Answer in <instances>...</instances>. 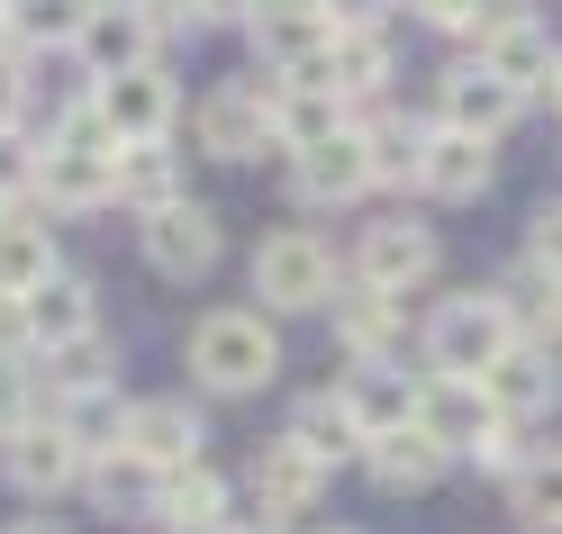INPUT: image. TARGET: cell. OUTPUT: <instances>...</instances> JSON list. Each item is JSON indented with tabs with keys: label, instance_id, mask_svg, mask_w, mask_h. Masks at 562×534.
<instances>
[{
	"label": "cell",
	"instance_id": "obj_44",
	"mask_svg": "<svg viewBox=\"0 0 562 534\" xmlns=\"http://www.w3.org/2000/svg\"><path fill=\"white\" fill-rule=\"evenodd\" d=\"M0 534H64V525H55L46 508H37V516H10V525H0Z\"/></svg>",
	"mask_w": 562,
	"mask_h": 534
},
{
	"label": "cell",
	"instance_id": "obj_7",
	"mask_svg": "<svg viewBox=\"0 0 562 534\" xmlns=\"http://www.w3.org/2000/svg\"><path fill=\"white\" fill-rule=\"evenodd\" d=\"M136 245H146L155 281L191 291V281H209V272H218V254H227V227H218V208L172 200V208H155V218H136Z\"/></svg>",
	"mask_w": 562,
	"mask_h": 534
},
{
	"label": "cell",
	"instance_id": "obj_15",
	"mask_svg": "<svg viewBox=\"0 0 562 534\" xmlns=\"http://www.w3.org/2000/svg\"><path fill=\"white\" fill-rule=\"evenodd\" d=\"M110 200H119V146H46V172H37L46 218H91Z\"/></svg>",
	"mask_w": 562,
	"mask_h": 534
},
{
	"label": "cell",
	"instance_id": "obj_17",
	"mask_svg": "<svg viewBox=\"0 0 562 534\" xmlns=\"http://www.w3.org/2000/svg\"><path fill=\"white\" fill-rule=\"evenodd\" d=\"M200 444H209V425H200L191 399H127V435H119V453H136L146 471H191Z\"/></svg>",
	"mask_w": 562,
	"mask_h": 534
},
{
	"label": "cell",
	"instance_id": "obj_10",
	"mask_svg": "<svg viewBox=\"0 0 562 534\" xmlns=\"http://www.w3.org/2000/svg\"><path fill=\"white\" fill-rule=\"evenodd\" d=\"M82 471H91V453L64 435L55 417H37V425H19V435H0V480H10L27 508H46V498H64V489H82Z\"/></svg>",
	"mask_w": 562,
	"mask_h": 534
},
{
	"label": "cell",
	"instance_id": "obj_38",
	"mask_svg": "<svg viewBox=\"0 0 562 534\" xmlns=\"http://www.w3.org/2000/svg\"><path fill=\"white\" fill-rule=\"evenodd\" d=\"M263 0H155V19L164 27H245Z\"/></svg>",
	"mask_w": 562,
	"mask_h": 534
},
{
	"label": "cell",
	"instance_id": "obj_40",
	"mask_svg": "<svg viewBox=\"0 0 562 534\" xmlns=\"http://www.w3.org/2000/svg\"><path fill=\"white\" fill-rule=\"evenodd\" d=\"M526 272L562 281V200H544L536 218H526Z\"/></svg>",
	"mask_w": 562,
	"mask_h": 534
},
{
	"label": "cell",
	"instance_id": "obj_30",
	"mask_svg": "<svg viewBox=\"0 0 562 534\" xmlns=\"http://www.w3.org/2000/svg\"><path fill=\"white\" fill-rule=\"evenodd\" d=\"M55 425L74 435L91 462L100 453H119V435H127V399H119V380H100V389H64L55 399Z\"/></svg>",
	"mask_w": 562,
	"mask_h": 534
},
{
	"label": "cell",
	"instance_id": "obj_9",
	"mask_svg": "<svg viewBox=\"0 0 562 534\" xmlns=\"http://www.w3.org/2000/svg\"><path fill=\"white\" fill-rule=\"evenodd\" d=\"M436 227L427 218H408V208H391V218H372L363 236H355V281H372V291H391V299H408V291H427L436 281Z\"/></svg>",
	"mask_w": 562,
	"mask_h": 534
},
{
	"label": "cell",
	"instance_id": "obj_42",
	"mask_svg": "<svg viewBox=\"0 0 562 534\" xmlns=\"http://www.w3.org/2000/svg\"><path fill=\"white\" fill-rule=\"evenodd\" d=\"M318 10H327L336 27H381V19L400 10V0H318Z\"/></svg>",
	"mask_w": 562,
	"mask_h": 534
},
{
	"label": "cell",
	"instance_id": "obj_8",
	"mask_svg": "<svg viewBox=\"0 0 562 534\" xmlns=\"http://www.w3.org/2000/svg\"><path fill=\"white\" fill-rule=\"evenodd\" d=\"M327 462L308 453L300 435H272V444H255V471H245V489H255V516H272V525H291L300 534V516H318L327 508Z\"/></svg>",
	"mask_w": 562,
	"mask_h": 534
},
{
	"label": "cell",
	"instance_id": "obj_27",
	"mask_svg": "<svg viewBox=\"0 0 562 534\" xmlns=\"http://www.w3.org/2000/svg\"><path fill=\"white\" fill-rule=\"evenodd\" d=\"M155 516H164V534H218V525H236V489L209 462H191V471H164Z\"/></svg>",
	"mask_w": 562,
	"mask_h": 534
},
{
	"label": "cell",
	"instance_id": "obj_43",
	"mask_svg": "<svg viewBox=\"0 0 562 534\" xmlns=\"http://www.w3.org/2000/svg\"><path fill=\"white\" fill-rule=\"evenodd\" d=\"M0 353H27V317H19V299H0Z\"/></svg>",
	"mask_w": 562,
	"mask_h": 534
},
{
	"label": "cell",
	"instance_id": "obj_5",
	"mask_svg": "<svg viewBox=\"0 0 562 534\" xmlns=\"http://www.w3.org/2000/svg\"><path fill=\"white\" fill-rule=\"evenodd\" d=\"M245 37H255V64L272 82H327L336 19L318 10V0H263V10L245 19Z\"/></svg>",
	"mask_w": 562,
	"mask_h": 534
},
{
	"label": "cell",
	"instance_id": "obj_11",
	"mask_svg": "<svg viewBox=\"0 0 562 534\" xmlns=\"http://www.w3.org/2000/svg\"><path fill=\"white\" fill-rule=\"evenodd\" d=\"M481 389H490V408H499V425H536V417H553V408H562V344L517 336L499 363L481 372Z\"/></svg>",
	"mask_w": 562,
	"mask_h": 534
},
{
	"label": "cell",
	"instance_id": "obj_4",
	"mask_svg": "<svg viewBox=\"0 0 562 534\" xmlns=\"http://www.w3.org/2000/svg\"><path fill=\"white\" fill-rule=\"evenodd\" d=\"M191 146L209 163H263L272 146V73H236L191 100Z\"/></svg>",
	"mask_w": 562,
	"mask_h": 534
},
{
	"label": "cell",
	"instance_id": "obj_3",
	"mask_svg": "<svg viewBox=\"0 0 562 534\" xmlns=\"http://www.w3.org/2000/svg\"><path fill=\"white\" fill-rule=\"evenodd\" d=\"M336 281H345L336 245L318 227H281V236L255 245V299H263V317H318L336 299Z\"/></svg>",
	"mask_w": 562,
	"mask_h": 534
},
{
	"label": "cell",
	"instance_id": "obj_19",
	"mask_svg": "<svg viewBox=\"0 0 562 534\" xmlns=\"http://www.w3.org/2000/svg\"><path fill=\"white\" fill-rule=\"evenodd\" d=\"M363 191H372V155H363V127H345V136H327V146L291 155V200H300V208H355Z\"/></svg>",
	"mask_w": 562,
	"mask_h": 534
},
{
	"label": "cell",
	"instance_id": "obj_32",
	"mask_svg": "<svg viewBox=\"0 0 562 534\" xmlns=\"http://www.w3.org/2000/svg\"><path fill=\"white\" fill-rule=\"evenodd\" d=\"M508 516H517L526 534H562V453H553V444L517 462V480H508Z\"/></svg>",
	"mask_w": 562,
	"mask_h": 534
},
{
	"label": "cell",
	"instance_id": "obj_37",
	"mask_svg": "<svg viewBox=\"0 0 562 534\" xmlns=\"http://www.w3.org/2000/svg\"><path fill=\"white\" fill-rule=\"evenodd\" d=\"M100 380H119V344H110V336L55 353V363H46V399H64V389H100Z\"/></svg>",
	"mask_w": 562,
	"mask_h": 534
},
{
	"label": "cell",
	"instance_id": "obj_25",
	"mask_svg": "<svg viewBox=\"0 0 562 534\" xmlns=\"http://www.w3.org/2000/svg\"><path fill=\"white\" fill-rule=\"evenodd\" d=\"M327 82L355 100V118L381 110V91L400 82V55H391V27H336V55H327Z\"/></svg>",
	"mask_w": 562,
	"mask_h": 534
},
{
	"label": "cell",
	"instance_id": "obj_39",
	"mask_svg": "<svg viewBox=\"0 0 562 534\" xmlns=\"http://www.w3.org/2000/svg\"><path fill=\"white\" fill-rule=\"evenodd\" d=\"M37 55H19V46H0V127H27V110H37Z\"/></svg>",
	"mask_w": 562,
	"mask_h": 534
},
{
	"label": "cell",
	"instance_id": "obj_2",
	"mask_svg": "<svg viewBox=\"0 0 562 534\" xmlns=\"http://www.w3.org/2000/svg\"><path fill=\"white\" fill-rule=\"evenodd\" d=\"M517 336H526V317H517L508 291H453V299L427 308V327H417V363L453 372V380H481Z\"/></svg>",
	"mask_w": 562,
	"mask_h": 534
},
{
	"label": "cell",
	"instance_id": "obj_16",
	"mask_svg": "<svg viewBox=\"0 0 562 534\" xmlns=\"http://www.w3.org/2000/svg\"><path fill=\"white\" fill-rule=\"evenodd\" d=\"M517 110H526V100L490 73L481 55H472V64H445V82H436V127H463V136H490V146H499V136L517 127Z\"/></svg>",
	"mask_w": 562,
	"mask_h": 534
},
{
	"label": "cell",
	"instance_id": "obj_24",
	"mask_svg": "<svg viewBox=\"0 0 562 534\" xmlns=\"http://www.w3.org/2000/svg\"><path fill=\"white\" fill-rule=\"evenodd\" d=\"M445 444L436 435H417V425H400V435H372L363 444V471H372V489L381 498H427L436 480H445Z\"/></svg>",
	"mask_w": 562,
	"mask_h": 534
},
{
	"label": "cell",
	"instance_id": "obj_23",
	"mask_svg": "<svg viewBox=\"0 0 562 534\" xmlns=\"http://www.w3.org/2000/svg\"><path fill=\"white\" fill-rule=\"evenodd\" d=\"M336 399H345V417H355V435L372 444V435H400V425H417V380L400 372V363H355L336 380Z\"/></svg>",
	"mask_w": 562,
	"mask_h": 534
},
{
	"label": "cell",
	"instance_id": "obj_22",
	"mask_svg": "<svg viewBox=\"0 0 562 534\" xmlns=\"http://www.w3.org/2000/svg\"><path fill=\"white\" fill-rule=\"evenodd\" d=\"M481 64H490V73H499V82H508L517 100H553V73H562V46H553V27H544L536 10H526V19H508L499 37L481 46Z\"/></svg>",
	"mask_w": 562,
	"mask_h": 534
},
{
	"label": "cell",
	"instance_id": "obj_33",
	"mask_svg": "<svg viewBox=\"0 0 562 534\" xmlns=\"http://www.w3.org/2000/svg\"><path fill=\"white\" fill-rule=\"evenodd\" d=\"M91 10H100V0H10V46L19 55H46V46L74 55V37H82Z\"/></svg>",
	"mask_w": 562,
	"mask_h": 534
},
{
	"label": "cell",
	"instance_id": "obj_29",
	"mask_svg": "<svg viewBox=\"0 0 562 534\" xmlns=\"http://www.w3.org/2000/svg\"><path fill=\"white\" fill-rule=\"evenodd\" d=\"M172 200H191V191H182V155H172V136H164V146H119V208L155 218V208H172Z\"/></svg>",
	"mask_w": 562,
	"mask_h": 534
},
{
	"label": "cell",
	"instance_id": "obj_20",
	"mask_svg": "<svg viewBox=\"0 0 562 534\" xmlns=\"http://www.w3.org/2000/svg\"><path fill=\"white\" fill-rule=\"evenodd\" d=\"M355 127V100L336 82H272V155H308Z\"/></svg>",
	"mask_w": 562,
	"mask_h": 534
},
{
	"label": "cell",
	"instance_id": "obj_41",
	"mask_svg": "<svg viewBox=\"0 0 562 534\" xmlns=\"http://www.w3.org/2000/svg\"><path fill=\"white\" fill-rule=\"evenodd\" d=\"M472 471H490V480H517V462H526V425H490V435L463 453Z\"/></svg>",
	"mask_w": 562,
	"mask_h": 534
},
{
	"label": "cell",
	"instance_id": "obj_48",
	"mask_svg": "<svg viewBox=\"0 0 562 534\" xmlns=\"http://www.w3.org/2000/svg\"><path fill=\"white\" fill-rule=\"evenodd\" d=\"M0 218H10V200H0Z\"/></svg>",
	"mask_w": 562,
	"mask_h": 534
},
{
	"label": "cell",
	"instance_id": "obj_18",
	"mask_svg": "<svg viewBox=\"0 0 562 534\" xmlns=\"http://www.w3.org/2000/svg\"><path fill=\"white\" fill-rule=\"evenodd\" d=\"M490 425H499V408H490L481 380H453V372H417V435H436L453 462H463Z\"/></svg>",
	"mask_w": 562,
	"mask_h": 534
},
{
	"label": "cell",
	"instance_id": "obj_21",
	"mask_svg": "<svg viewBox=\"0 0 562 534\" xmlns=\"http://www.w3.org/2000/svg\"><path fill=\"white\" fill-rule=\"evenodd\" d=\"M490 172H499V146L490 136H463V127H427V163H417V191L427 200H481Z\"/></svg>",
	"mask_w": 562,
	"mask_h": 534
},
{
	"label": "cell",
	"instance_id": "obj_46",
	"mask_svg": "<svg viewBox=\"0 0 562 534\" xmlns=\"http://www.w3.org/2000/svg\"><path fill=\"white\" fill-rule=\"evenodd\" d=\"M318 534H363V525H318Z\"/></svg>",
	"mask_w": 562,
	"mask_h": 534
},
{
	"label": "cell",
	"instance_id": "obj_31",
	"mask_svg": "<svg viewBox=\"0 0 562 534\" xmlns=\"http://www.w3.org/2000/svg\"><path fill=\"white\" fill-rule=\"evenodd\" d=\"M281 435H300L308 453L327 462V471H345V462H363V435H355V417H345V399H336V389H308V399L291 408V425H281Z\"/></svg>",
	"mask_w": 562,
	"mask_h": 534
},
{
	"label": "cell",
	"instance_id": "obj_45",
	"mask_svg": "<svg viewBox=\"0 0 562 534\" xmlns=\"http://www.w3.org/2000/svg\"><path fill=\"white\" fill-rule=\"evenodd\" d=\"M0 46H10V0H0Z\"/></svg>",
	"mask_w": 562,
	"mask_h": 534
},
{
	"label": "cell",
	"instance_id": "obj_28",
	"mask_svg": "<svg viewBox=\"0 0 562 534\" xmlns=\"http://www.w3.org/2000/svg\"><path fill=\"white\" fill-rule=\"evenodd\" d=\"M64 263H55V227H46V208H10L0 218V299H27V291H46Z\"/></svg>",
	"mask_w": 562,
	"mask_h": 534
},
{
	"label": "cell",
	"instance_id": "obj_6",
	"mask_svg": "<svg viewBox=\"0 0 562 534\" xmlns=\"http://www.w3.org/2000/svg\"><path fill=\"white\" fill-rule=\"evenodd\" d=\"M164 37H172V27L155 19V0H100V10L82 19L74 55H82L91 82H119V73H146V64H164Z\"/></svg>",
	"mask_w": 562,
	"mask_h": 534
},
{
	"label": "cell",
	"instance_id": "obj_34",
	"mask_svg": "<svg viewBox=\"0 0 562 534\" xmlns=\"http://www.w3.org/2000/svg\"><path fill=\"white\" fill-rule=\"evenodd\" d=\"M82 489H91V508H136V516H155V489H164V471H146L136 453H100L91 471H82Z\"/></svg>",
	"mask_w": 562,
	"mask_h": 534
},
{
	"label": "cell",
	"instance_id": "obj_36",
	"mask_svg": "<svg viewBox=\"0 0 562 534\" xmlns=\"http://www.w3.org/2000/svg\"><path fill=\"white\" fill-rule=\"evenodd\" d=\"M37 172H46V136L37 127H0V200L27 208L37 200Z\"/></svg>",
	"mask_w": 562,
	"mask_h": 534
},
{
	"label": "cell",
	"instance_id": "obj_26",
	"mask_svg": "<svg viewBox=\"0 0 562 534\" xmlns=\"http://www.w3.org/2000/svg\"><path fill=\"white\" fill-rule=\"evenodd\" d=\"M363 127V155H372V191H417V163H427V127L436 118H400L391 100L355 118Z\"/></svg>",
	"mask_w": 562,
	"mask_h": 534
},
{
	"label": "cell",
	"instance_id": "obj_1",
	"mask_svg": "<svg viewBox=\"0 0 562 534\" xmlns=\"http://www.w3.org/2000/svg\"><path fill=\"white\" fill-rule=\"evenodd\" d=\"M182 363L209 399H255V389L281 380V336H272L263 308H209L182 336Z\"/></svg>",
	"mask_w": 562,
	"mask_h": 534
},
{
	"label": "cell",
	"instance_id": "obj_47",
	"mask_svg": "<svg viewBox=\"0 0 562 534\" xmlns=\"http://www.w3.org/2000/svg\"><path fill=\"white\" fill-rule=\"evenodd\" d=\"M553 110H562V73H553Z\"/></svg>",
	"mask_w": 562,
	"mask_h": 534
},
{
	"label": "cell",
	"instance_id": "obj_13",
	"mask_svg": "<svg viewBox=\"0 0 562 534\" xmlns=\"http://www.w3.org/2000/svg\"><path fill=\"white\" fill-rule=\"evenodd\" d=\"M91 100H100V118H110L119 146H164L172 118H182V91H172L164 64H146V73H119V82H91Z\"/></svg>",
	"mask_w": 562,
	"mask_h": 534
},
{
	"label": "cell",
	"instance_id": "obj_14",
	"mask_svg": "<svg viewBox=\"0 0 562 534\" xmlns=\"http://www.w3.org/2000/svg\"><path fill=\"white\" fill-rule=\"evenodd\" d=\"M19 317H27V353H37V363H55V353H74V344L100 336V291H91L82 272H55L46 291L19 299Z\"/></svg>",
	"mask_w": 562,
	"mask_h": 534
},
{
	"label": "cell",
	"instance_id": "obj_35",
	"mask_svg": "<svg viewBox=\"0 0 562 534\" xmlns=\"http://www.w3.org/2000/svg\"><path fill=\"white\" fill-rule=\"evenodd\" d=\"M37 417H55L37 353H0V435H19V425H37Z\"/></svg>",
	"mask_w": 562,
	"mask_h": 534
},
{
	"label": "cell",
	"instance_id": "obj_12",
	"mask_svg": "<svg viewBox=\"0 0 562 534\" xmlns=\"http://www.w3.org/2000/svg\"><path fill=\"white\" fill-rule=\"evenodd\" d=\"M327 327H336V353H345V363H391L400 336H408V299H391V291H372V281L345 272L336 299H327Z\"/></svg>",
	"mask_w": 562,
	"mask_h": 534
}]
</instances>
